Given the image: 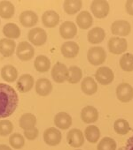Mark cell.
I'll return each instance as SVG.
<instances>
[{
    "mask_svg": "<svg viewBox=\"0 0 133 150\" xmlns=\"http://www.w3.org/2000/svg\"><path fill=\"white\" fill-rule=\"evenodd\" d=\"M83 2L81 0H66L63 7L64 11L68 14H75L82 8Z\"/></svg>",
    "mask_w": 133,
    "mask_h": 150,
    "instance_id": "27",
    "label": "cell"
},
{
    "mask_svg": "<svg viewBox=\"0 0 133 150\" xmlns=\"http://www.w3.org/2000/svg\"><path fill=\"white\" fill-rule=\"evenodd\" d=\"M114 129L116 133H118L120 135H125L130 131V126L127 120H125L123 118H120L114 122Z\"/></svg>",
    "mask_w": 133,
    "mask_h": 150,
    "instance_id": "33",
    "label": "cell"
},
{
    "mask_svg": "<svg viewBox=\"0 0 133 150\" xmlns=\"http://www.w3.org/2000/svg\"><path fill=\"white\" fill-rule=\"evenodd\" d=\"M120 66L125 71H133V55L130 53H126L122 56L120 59Z\"/></svg>",
    "mask_w": 133,
    "mask_h": 150,
    "instance_id": "34",
    "label": "cell"
},
{
    "mask_svg": "<svg viewBox=\"0 0 133 150\" xmlns=\"http://www.w3.org/2000/svg\"><path fill=\"white\" fill-rule=\"evenodd\" d=\"M95 78L96 81L102 85H108L110 84L114 79V74L113 71L107 66L99 67L96 72H95Z\"/></svg>",
    "mask_w": 133,
    "mask_h": 150,
    "instance_id": "6",
    "label": "cell"
},
{
    "mask_svg": "<svg viewBox=\"0 0 133 150\" xmlns=\"http://www.w3.org/2000/svg\"><path fill=\"white\" fill-rule=\"evenodd\" d=\"M93 23V19L88 11L81 12L77 17V24L82 29H88L92 27Z\"/></svg>",
    "mask_w": 133,
    "mask_h": 150,
    "instance_id": "21",
    "label": "cell"
},
{
    "mask_svg": "<svg viewBox=\"0 0 133 150\" xmlns=\"http://www.w3.org/2000/svg\"><path fill=\"white\" fill-rule=\"evenodd\" d=\"M76 150H81V149H76Z\"/></svg>",
    "mask_w": 133,
    "mask_h": 150,
    "instance_id": "42",
    "label": "cell"
},
{
    "mask_svg": "<svg viewBox=\"0 0 133 150\" xmlns=\"http://www.w3.org/2000/svg\"><path fill=\"white\" fill-rule=\"evenodd\" d=\"M107 54L102 47H92L88 50L87 58L92 65H99L106 60Z\"/></svg>",
    "mask_w": 133,
    "mask_h": 150,
    "instance_id": "3",
    "label": "cell"
},
{
    "mask_svg": "<svg viewBox=\"0 0 133 150\" xmlns=\"http://www.w3.org/2000/svg\"><path fill=\"white\" fill-rule=\"evenodd\" d=\"M29 41L36 46H42L47 41V34L41 28H35L28 34Z\"/></svg>",
    "mask_w": 133,
    "mask_h": 150,
    "instance_id": "7",
    "label": "cell"
},
{
    "mask_svg": "<svg viewBox=\"0 0 133 150\" xmlns=\"http://www.w3.org/2000/svg\"><path fill=\"white\" fill-rule=\"evenodd\" d=\"M17 89L21 93H26L32 89L34 86V78L30 74H23L17 81Z\"/></svg>",
    "mask_w": 133,
    "mask_h": 150,
    "instance_id": "14",
    "label": "cell"
},
{
    "mask_svg": "<svg viewBox=\"0 0 133 150\" xmlns=\"http://www.w3.org/2000/svg\"><path fill=\"white\" fill-rule=\"evenodd\" d=\"M16 54L21 60L29 61L34 57L35 50L28 42H21L17 47Z\"/></svg>",
    "mask_w": 133,
    "mask_h": 150,
    "instance_id": "10",
    "label": "cell"
},
{
    "mask_svg": "<svg viewBox=\"0 0 133 150\" xmlns=\"http://www.w3.org/2000/svg\"><path fill=\"white\" fill-rule=\"evenodd\" d=\"M1 76L6 82H14L18 77V71L14 66L7 64L2 68Z\"/></svg>",
    "mask_w": 133,
    "mask_h": 150,
    "instance_id": "25",
    "label": "cell"
},
{
    "mask_svg": "<svg viewBox=\"0 0 133 150\" xmlns=\"http://www.w3.org/2000/svg\"><path fill=\"white\" fill-rule=\"evenodd\" d=\"M127 48H128V43L124 38L114 36L110 38L108 42V49L112 54L114 55L122 54L123 52L126 51Z\"/></svg>",
    "mask_w": 133,
    "mask_h": 150,
    "instance_id": "5",
    "label": "cell"
},
{
    "mask_svg": "<svg viewBox=\"0 0 133 150\" xmlns=\"http://www.w3.org/2000/svg\"><path fill=\"white\" fill-rule=\"evenodd\" d=\"M105 37H106V33L102 28H99V27L93 28L88 33V41L93 44L100 43L101 42H103Z\"/></svg>",
    "mask_w": 133,
    "mask_h": 150,
    "instance_id": "23",
    "label": "cell"
},
{
    "mask_svg": "<svg viewBox=\"0 0 133 150\" xmlns=\"http://www.w3.org/2000/svg\"><path fill=\"white\" fill-rule=\"evenodd\" d=\"M83 77V72L82 70L76 65L70 66L69 69V77H68V81L70 84H76L78 83L81 79Z\"/></svg>",
    "mask_w": 133,
    "mask_h": 150,
    "instance_id": "32",
    "label": "cell"
},
{
    "mask_svg": "<svg viewBox=\"0 0 133 150\" xmlns=\"http://www.w3.org/2000/svg\"><path fill=\"white\" fill-rule=\"evenodd\" d=\"M130 25L128 21L121 20L115 21L111 26V32L113 35L119 36H127L130 33Z\"/></svg>",
    "mask_w": 133,
    "mask_h": 150,
    "instance_id": "12",
    "label": "cell"
},
{
    "mask_svg": "<svg viewBox=\"0 0 133 150\" xmlns=\"http://www.w3.org/2000/svg\"><path fill=\"white\" fill-rule=\"evenodd\" d=\"M81 118L85 124L95 123L99 118V112L92 106H86L81 111Z\"/></svg>",
    "mask_w": 133,
    "mask_h": 150,
    "instance_id": "15",
    "label": "cell"
},
{
    "mask_svg": "<svg viewBox=\"0 0 133 150\" xmlns=\"http://www.w3.org/2000/svg\"><path fill=\"white\" fill-rule=\"evenodd\" d=\"M0 150H13V149L6 145H0Z\"/></svg>",
    "mask_w": 133,
    "mask_h": 150,
    "instance_id": "41",
    "label": "cell"
},
{
    "mask_svg": "<svg viewBox=\"0 0 133 150\" xmlns=\"http://www.w3.org/2000/svg\"><path fill=\"white\" fill-rule=\"evenodd\" d=\"M4 35L11 39H17L21 35L20 28L14 23H7L3 28Z\"/></svg>",
    "mask_w": 133,
    "mask_h": 150,
    "instance_id": "29",
    "label": "cell"
},
{
    "mask_svg": "<svg viewBox=\"0 0 133 150\" xmlns=\"http://www.w3.org/2000/svg\"><path fill=\"white\" fill-rule=\"evenodd\" d=\"M14 6L10 1L0 2V16L4 19H11L14 14Z\"/></svg>",
    "mask_w": 133,
    "mask_h": 150,
    "instance_id": "28",
    "label": "cell"
},
{
    "mask_svg": "<svg viewBox=\"0 0 133 150\" xmlns=\"http://www.w3.org/2000/svg\"><path fill=\"white\" fill-rule=\"evenodd\" d=\"M81 89L84 94L92 96L98 91V85L92 77H85L81 83Z\"/></svg>",
    "mask_w": 133,
    "mask_h": 150,
    "instance_id": "24",
    "label": "cell"
},
{
    "mask_svg": "<svg viewBox=\"0 0 133 150\" xmlns=\"http://www.w3.org/2000/svg\"><path fill=\"white\" fill-rule=\"evenodd\" d=\"M19 97L9 85L0 83V118L10 117L17 108Z\"/></svg>",
    "mask_w": 133,
    "mask_h": 150,
    "instance_id": "1",
    "label": "cell"
},
{
    "mask_svg": "<svg viewBox=\"0 0 133 150\" xmlns=\"http://www.w3.org/2000/svg\"><path fill=\"white\" fill-rule=\"evenodd\" d=\"M62 139V134L55 127H50L46 129L44 132V140L49 146H57L60 143Z\"/></svg>",
    "mask_w": 133,
    "mask_h": 150,
    "instance_id": "8",
    "label": "cell"
},
{
    "mask_svg": "<svg viewBox=\"0 0 133 150\" xmlns=\"http://www.w3.org/2000/svg\"><path fill=\"white\" fill-rule=\"evenodd\" d=\"M119 150H133V135L127 140L125 146Z\"/></svg>",
    "mask_w": 133,
    "mask_h": 150,
    "instance_id": "39",
    "label": "cell"
},
{
    "mask_svg": "<svg viewBox=\"0 0 133 150\" xmlns=\"http://www.w3.org/2000/svg\"><path fill=\"white\" fill-rule=\"evenodd\" d=\"M54 124L58 128L66 130L72 125V117L66 112H59L54 117Z\"/></svg>",
    "mask_w": 133,
    "mask_h": 150,
    "instance_id": "16",
    "label": "cell"
},
{
    "mask_svg": "<svg viewBox=\"0 0 133 150\" xmlns=\"http://www.w3.org/2000/svg\"><path fill=\"white\" fill-rule=\"evenodd\" d=\"M84 136L90 143H96L100 138V131L96 125L87 126L84 131Z\"/></svg>",
    "mask_w": 133,
    "mask_h": 150,
    "instance_id": "30",
    "label": "cell"
},
{
    "mask_svg": "<svg viewBox=\"0 0 133 150\" xmlns=\"http://www.w3.org/2000/svg\"><path fill=\"white\" fill-rule=\"evenodd\" d=\"M51 76L55 82L62 83L68 80L69 77V69L64 64L58 62L54 64L51 70Z\"/></svg>",
    "mask_w": 133,
    "mask_h": 150,
    "instance_id": "4",
    "label": "cell"
},
{
    "mask_svg": "<svg viewBox=\"0 0 133 150\" xmlns=\"http://www.w3.org/2000/svg\"><path fill=\"white\" fill-rule=\"evenodd\" d=\"M79 52V45L75 42H66L61 46V53L66 58H73Z\"/></svg>",
    "mask_w": 133,
    "mask_h": 150,
    "instance_id": "17",
    "label": "cell"
},
{
    "mask_svg": "<svg viewBox=\"0 0 133 150\" xmlns=\"http://www.w3.org/2000/svg\"><path fill=\"white\" fill-rule=\"evenodd\" d=\"M24 135L27 138V139H29V140H34L38 136V130L36 127H34V128H32L30 130L24 131Z\"/></svg>",
    "mask_w": 133,
    "mask_h": 150,
    "instance_id": "38",
    "label": "cell"
},
{
    "mask_svg": "<svg viewBox=\"0 0 133 150\" xmlns=\"http://www.w3.org/2000/svg\"><path fill=\"white\" fill-rule=\"evenodd\" d=\"M9 143L10 145L16 149L21 148L25 144V139L23 136L20 133H13L9 138Z\"/></svg>",
    "mask_w": 133,
    "mask_h": 150,
    "instance_id": "36",
    "label": "cell"
},
{
    "mask_svg": "<svg viewBox=\"0 0 133 150\" xmlns=\"http://www.w3.org/2000/svg\"><path fill=\"white\" fill-rule=\"evenodd\" d=\"M52 90L51 81L46 78L39 79L36 83V91L41 96H47Z\"/></svg>",
    "mask_w": 133,
    "mask_h": 150,
    "instance_id": "19",
    "label": "cell"
},
{
    "mask_svg": "<svg viewBox=\"0 0 133 150\" xmlns=\"http://www.w3.org/2000/svg\"><path fill=\"white\" fill-rule=\"evenodd\" d=\"M91 10L96 18L103 19L109 13L110 6L108 2L105 0H94L91 5Z\"/></svg>",
    "mask_w": 133,
    "mask_h": 150,
    "instance_id": "2",
    "label": "cell"
},
{
    "mask_svg": "<svg viewBox=\"0 0 133 150\" xmlns=\"http://www.w3.org/2000/svg\"><path fill=\"white\" fill-rule=\"evenodd\" d=\"M66 140L72 147H80L84 143V136L81 130L72 129L68 132Z\"/></svg>",
    "mask_w": 133,
    "mask_h": 150,
    "instance_id": "11",
    "label": "cell"
},
{
    "mask_svg": "<svg viewBox=\"0 0 133 150\" xmlns=\"http://www.w3.org/2000/svg\"><path fill=\"white\" fill-rule=\"evenodd\" d=\"M14 129L13 123L9 120H0V135L6 136L12 133Z\"/></svg>",
    "mask_w": 133,
    "mask_h": 150,
    "instance_id": "37",
    "label": "cell"
},
{
    "mask_svg": "<svg viewBox=\"0 0 133 150\" xmlns=\"http://www.w3.org/2000/svg\"><path fill=\"white\" fill-rule=\"evenodd\" d=\"M15 42L11 39L3 38L0 40V54L4 57H10L14 54L15 49Z\"/></svg>",
    "mask_w": 133,
    "mask_h": 150,
    "instance_id": "22",
    "label": "cell"
},
{
    "mask_svg": "<svg viewBox=\"0 0 133 150\" xmlns=\"http://www.w3.org/2000/svg\"><path fill=\"white\" fill-rule=\"evenodd\" d=\"M36 124V117L34 114L31 113L23 114L20 119V126L24 131L34 128Z\"/></svg>",
    "mask_w": 133,
    "mask_h": 150,
    "instance_id": "26",
    "label": "cell"
},
{
    "mask_svg": "<svg viewBox=\"0 0 133 150\" xmlns=\"http://www.w3.org/2000/svg\"><path fill=\"white\" fill-rule=\"evenodd\" d=\"M43 24L47 28H54L59 22V14L52 10L45 12L42 16Z\"/></svg>",
    "mask_w": 133,
    "mask_h": 150,
    "instance_id": "20",
    "label": "cell"
},
{
    "mask_svg": "<svg viewBox=\"0 0 133 150\" xmlns=\"http://www.w3.org/2000/svg\"><path fill=\"white\" fill-rule=\"evenodd\" d=\"M35 68L39 72H45L51 67L50 59L46 56H37L35 59Z\"/></svg>",
    "mask_w": 133,
    "mask_h": 150,
    "instance_id": "31",
    "label": "cell"
},
{
    "mask_svg": "<svg viewBox=\"0 0 133 150\" xmlns=\"http://www.w3.org/2000/svg\"><path fill=\"white\" fill-rule=\"evenodd\" d=\"M125 9L129 15H133V0H128L125 5Z\"/></svg>",
    "mask_w": 133,
    "mask_h": 150,
    "instance_id": "40",
    "label": "cell"
},
{
    "mask_svg": "<svg viewBox=\"0 0 133 150\" xmlns=\"http://www.w3.org/2000/svg\"><path fill=\"white\" fill-rule=\"evenodd\" d=\"M20 21L23 27L31 28V27H34L37 23L38 17L36 13H35L33 11H25L21 13Z\"/></svg>",
    "mask_w": 133,
    "mask_h": 150,
    "instance_id": "18",
    "label": "cell"
},
{
    "mask_svg": "<svg viewBox=\"0 0 133 150\" xmlns=\"http://www.w3.org/2000/svg\"><path fill=\"white\" fill-rule=\"evenodd\" d=\"M59 33L64 39H72L77 33V26L72 21H65L59 28Z\"/></svg>",
    "mask_w": 133,
    "mask_h": 150,
    "instance_id": "13",
    "label": "cell"
},
{
    "mask_svg": "<svg viewBox=\"0 0 133 150\" xmlns=\"http://www.w3.org/2000/svg\"><path fill=\"white\" fill-rule=\"evenodd\" d=\"M116 96L122 103H129L133 99V88L128 83H122L116 88Z\"/></svg>",
    "mask_w": 133,
    "mask_h": 150,
    "instance_id": "9",
    "label": "cell"
},
{
    "mask_svg": "<svg viewBox=\"0 0 133 150\" xmlns=\"http://www.w3.org/2000/svg\"><path fill=\"white\" fill-rule=\"evenodd\" d=\"M97 150H116V142L110 137H105L99 142Z\"/></svg>",
    "mask_w": 133,
    "mask_h": 150,
    "instance_id": "35",
    "label": "cell"
}]
</instances>
